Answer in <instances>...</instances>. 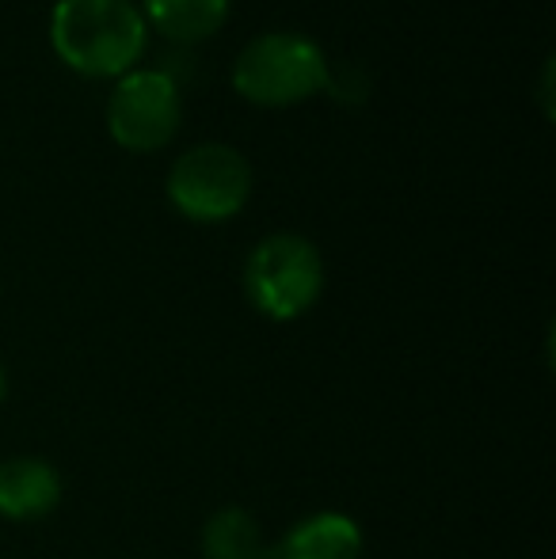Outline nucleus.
<instances>
[{
  "mask_svg": "<svg viewBox=\"0 0 556 559\" xmlns=\"http://www.w3.org/2000/svg\"><path fill=\"white\" fill-rule=\"evenodd\" d=\"M324 294V255L301 233H268L245 259V297L260 317L289 324Z\"/></svg>",
  "mask_w": 556,
  "mask_h": 559,
  "instance_id": "obj_4",
  "label": "nucleus"
},
{
  "mask_svg": "<svg viewBox=\"0 0 556 559\" xmlns=\"http://www.w3.org/2000/svg\"><path fill=\"white\" fill-rule=\"evenodd\" d=\"M256 191V171L240 148L222 141H202L171 160L164 194L168 206L191 225H225L248 206Z\"/></svg>",
  "mask_w": 556,
  "mask_h": 559,
  "instance_id": "obj_3",
  "label": "nucleus"
},
{
  "mask_svg": "<svg viewBox=\"0 0 556 559\" xmlns=\"http://www.w3.org/2000/svg\"><path fill=\"white\" fill-rule=\"evenodd\" d=\"M553 58H545L542 61V76H537V96H542V115L553 122V115H556V99H553Z\"/></svg>",
  "mask_w": 556,
  "mask_h": 559,
  "instance_id": "obj_10",
  "label": "nucleus"
},
{
  "mask_svg": "<svg viewBox=\"0 0 556 559\" xmlns=\"http://www.w3.org/2000/svg\"><path fill=\"white\" fill-rule=\"evenodd\" d=\"M61 472L46 456H8L0 461V518L4 522H38L61 502Z\"/></svg>",
  "mask_w": 556,
  "mask_h": 559,
  "instance_id": "obj_6",
  "label": "nucleus"
},
{
  "mask_svg": "<svg viewBox=\"0 0 556 559\" xmlns=\"http://www.w3.org/2000/svg\"><path fill=\"white\" fill-rule=\"evenodd\" d=\"M184 126V92L164 69H130L107 96V133L127 153H161Z\"/></svg>",
  "mask_w": 556,
  "mask_h": 559,
  "instance_id": "obj_5",
  "label": "nucleus"
},
{
  "mask_svg": "<svg viewBox=\"0 0 556 559\" xmlns=\"http://www.w3.org/2000/svg\"><path fill=\"white\" fill-rule=\"evenodd\" d=\"M202 559H268L260 522L245 507H222L202 525Z\"/></svg>",
  "mask_w": 556,
  "mask_h": 559,
  "instance_id": "obj_9",
  "label": "nucleus"
},
{
  "mask_svg": "<svg viewBox=\"0 0 556 559\" xmlns=\"http://www.w3.org/2000/svg\"><path fill=\"white\" fill-rule=\"evenodd\" d=\"M149 31L164 35L168 43L199 46L225 27L233 12V0H141Z\"/></svg>",
  "mask_w": 556,
  "mask_h": 559,
  "instance_id": "obj_8",
  "label": "nucleus"
},
{
  "mask_svg": "<svg viewBox=\"0 0 556 559\" xmlns=\"http://www.w3.org/2000/svg\"><path fill=\"white\" fill-rule=\"evenodd\" d=\"M4 396H8V369H4V361H0V404H4Z\"/></svg>",
  "mask_w": 556,
  "mask_h": 559,
  "instance_id": "obj_11",
  "label": "nucleus"
},
{
  "mask_svg": "<svg viewBox=\"0 0 556 559\" xmlns=\"http://www.w3.org/2000/svg\"><path fill=\"white\" fill-rule=\"evenodd\" d=\"M363 530L355 518L340 514V510H317V514L301 518L286 530L279 540L275 559H363Z\"/></svg>",
  "mask_w": 556,
  "mask_h": 559,
  "instance_id": "obj_7",
  "label": "nucleus"
},
{
  "mask_svg": "<svg viewBox=\"0 0 556 559\" xmlns=\"http://www.w3.org/2000/svg\"><path fill=\"white\" fill-rule=\"evenodd\" d=\"M229 81L252 107H297L332 88V66L317 38L301 31H263L240 46Z\"/></svg>",
  "mask_w": 556,
  "mask_h": 559,
  "instance_id": "obj_2",
  "label": "nucleus"
},
{
  "mask_svg": "<svg viewBox=\"0 0 556 559\" xmlns=\"http://www.w3.org/2000/svg\"><path fill=\"white\" fill-rule=\"evenodd\" d=\"M149 23L134 0H58L50 50L84 81H119L145 58Z\"/></svg>",
  "mask_w": 556,
  "mask_h": 559,
  "instance_id": "obj_1",
  "label": "nucleus"
}]
</instances>
